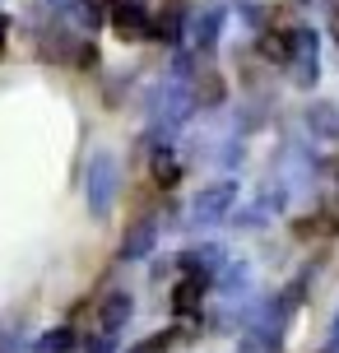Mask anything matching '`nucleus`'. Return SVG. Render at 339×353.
Returning <instances> with one entry per match:
<instances>
[{
  "label": "nucleus",
  "instance_id": "f257e3e1",
  "mask_svg": "<svg viewBox=\"0 0 339 353\" xmlns=\"http://www.w3.org/2000/svg\"><path fill=\"white\" fill-rule=\"evenodd\" d=\"M196 293H200V279H186L177 288V307H181V312H186V307H196Z\"/></svg>",
  "mask_w": 339,
  "mask_h": 353
}]
</instances>
